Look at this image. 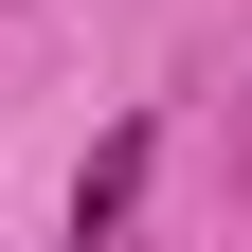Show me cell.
I'll return each instance as SVG.
<instances>
[{"instance_id": "obj_1", "label": "cell", "mask_w": 252, "mask_h": 252, "mask_svg": "<svg viewBox=\"0 0 252 252\" xmlns=\"http://www.w3.org/2000/svg\"><path fill=\"white\" fill-rule=\"evenodd\" d=\"M144 162H162V126H108V144L72 162V252H90V234H126V198H144Z\"/></svg>"}]
</instances>
